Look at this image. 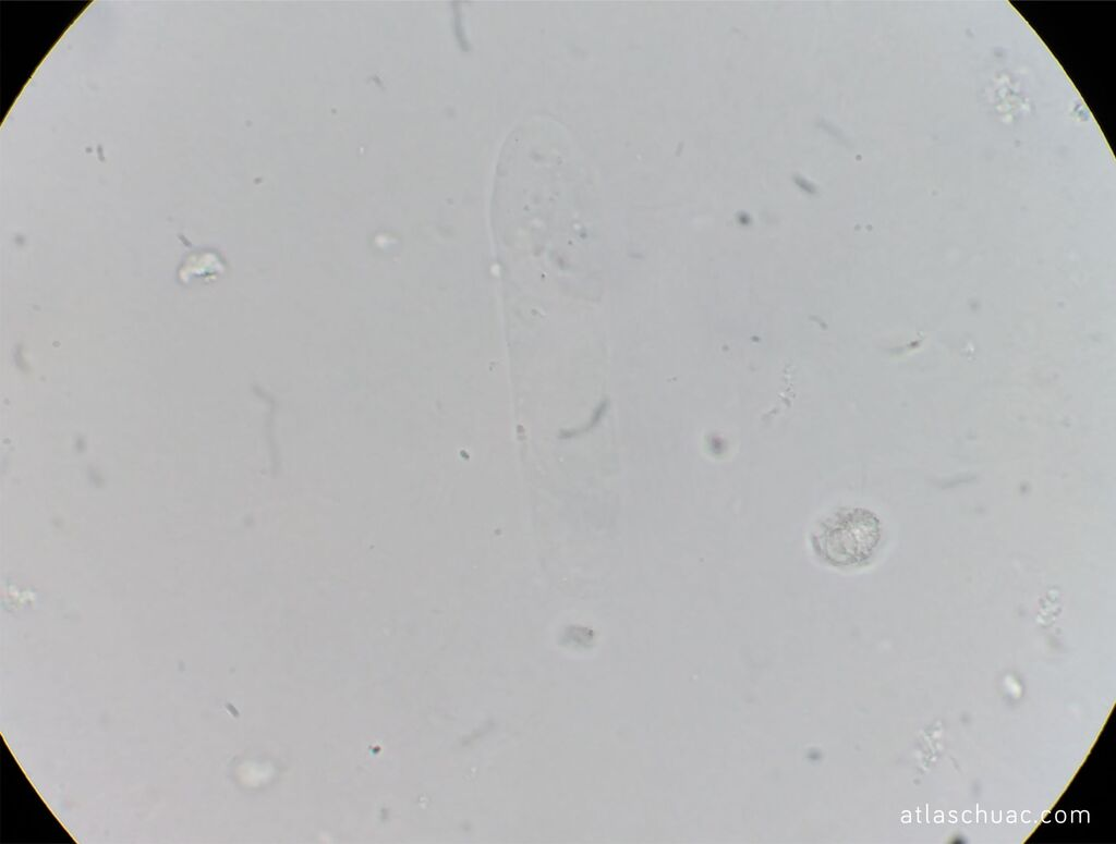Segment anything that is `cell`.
Segmentation results:
<instances>
[{"label":"cell","instance_id":"obj_1","mask_svg":"<svg viewBox=\"0 0 1116 844\" xmlns=\"http://www.w3.org/2000/svg\"><path fill=\"white\" fill-rule=\"evenodd\" d=\"M882 537V523L873 512L846 506L818 521L810 539L822 562L840 570H854L873 560Z\"/></svg>","mask_w":1116,"mask_h":844}]
</instances>
